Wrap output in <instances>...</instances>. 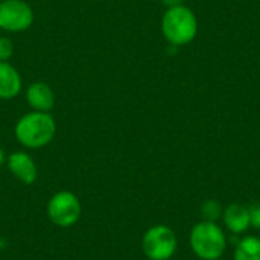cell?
<instances>
[{
	"label": "cell",
	"mask_w": 260,
	"mask_h": 260,
	"mask_svg": "<svg viewBox=\"0 0 260 260\" xmlns=\"http://www.w3.org/2000/svg\"><path fill=\"white\" fill-rule=\"evenodd\" d=\"M3 161L6 163V157H5V152H3V149H0V165H2Z\"/></svg>",
	"instance_id": "cell-16"
},
{
	"label": "cell",
	"mask_w": 260,
	"mask_h": 260,
	"mask_svg": "<svg viewBox=\"0 0 260 260\" xmlns=\"http://www.w3.org/2000/svg\"><path fill=\"white\" fill-rule=\"evenodd\" d=\"M15 139L27 149H40L47 146L56 134V122L50 113L29 111L23 114L14 128Z\"/></svg>",
	"instance_id": "cell-1"
},
{
	"label": "cell",
	"mask_w": 260,
	"mask_h": 260,
	"mask_svg": "<svg viewBox=\"0 0 260 260\" xmlns=\"http://www.w3.org/2000/svg\"><path fill=\"white\" fill-rule=\"evenodd\" d=\"M215 260H221V259H215Z\"/></svg>",
	"instance_id": "cell-17"
},
{
	"label": "cell",
	"mask_w": 260,
	"mask_h": 260,
	"mask_svg": "<svg viewBox=\"0 0 260 260\" xmlns=\"http://www.w3.org/2000/svg\"><path fill=\"white\" fill-rule=\"evenodd\" d=\"M224 224L225 227L233 233V235H241L245 233L250 229V212L248 207L242 204H230L225 212L222 213Z\"/></svg>",
	"instance_id": "cell-10"
},
{
	"label": "cell",
	"mask_w": 260,
	"mask_h": 260,
	"mask_svg": "<svg viewBox=\"0 0 260 260\" xmlns=\"http://www.w3.org/2000/svg\"><path fill=\"white\" fill-rule=\"evenodd\" d=\"M235 260H260V239L247 236L241 239L235 248Z\"/></svg>",
	"instance_id": "cell-11"
},
{
	"label": "cell",
	"mask_w": 260,
	"mask_h": 260,
	"mask_svg": "<svg viewBox=\"0 0 260 260\" xmlns=\"http://www.w3.org/2000/svg\"><path fill=\"white\" fill-rule=\"evenodd\" d=\"M142 250L149 260H169L177 250V236L168 225H154L143 235Z\"/></svg>",
	"instance_id": "cell-4"
},
{
	"label": "cell",
	"mask_w": 260,
	"mask_h": 260,
	"mask_svg": "<svg viewBox=\"0 0 260 260\" xmlns=\"http://www.w3.org/2000/svg\"><path fill=\"white\" fill-rule=\"evenodd\" d=\"M21 88L23 81L20 72L9 61H0V101L17 98Z\"/></svg>",
	"instance_id": "cell-9"
},
{
	"label": "cell",
	"mask_w": 260,
	"mask_h": 260,
	"mask_svg": "<svg viewBox=\"0 0 260 260\" xmlns=\"http://www.w3.org/2000/svg\"><path fill=\"white\" fill-rule=\"evenodd\" d=\"M0 2H3V0H0Z\"/></svg>",
	"instance_id": "cell-18"
},
{
	"label": "cell",
	"mask_w": 260,
	"mask_h": 260,
	"mask_svg": "<svg viewBox=\"0 0 260 260\" xmlns=\"http://www.w3.org/2000/svg\"><path fill=\"white\" fill-rule=\"evenodd\" d=\"M168 5H171V6H177L178 3H180V0H165Z\"/></svg>",
	"instance_id": "cell-15"
},
{
	"label": "cell",
	"mask_w": 260,
	"mask_h": 260,
	"mask_svg": "<svg viewBox=\"0 0 260 260\" xmlns=\"http://www.w3.org/2000/svg\"><path fill=\"white\" fill-rule=\"evenodd\" d=\"M190 247L200 259H219L225 253L227 238L216 222L203 221L192 229Z\"/></svg>",
	"instance_id": "cell-3"
},
{
	"label": "cell",
	"mask_w": 260,
	"mask_h": 260,
	"mask_svg": "<svg viewBox=\"0 0 260 260\" xmlns=\"http://www.w3.org/2000/svg\"><path fill=\"white\" fill-rule=\"evenodd\" d=\"M35 20L34 9L24 0L0 2V29L5 32H24Z\"/></svg>",
	"instance_id": "cell-6"
},
{
	"label": "cell",
	"mask_w": 260,
	"mask_h": 260,
	"mask_svg": "<svg viewBox=\"0 0 260 260\" xmlns=\"http://www.w3.org/2000/svg\"><path fill=\"white\" fill-rule=\"evenodd\" d=\"M26 101L34 111L50 113L55 107V93L49 84L37 81L27 85Z\"/></svg>",
	"instance_id": "cell-8"
},
{
	"label": "cell",
	"mask_w": 260,
	"mask_h": 260,
	"mask_svg": "<svg viewBox=\"0 0 260 260\" xmlns=\"http://www.w3.org/2000/svg\"><path fill=\"white\" fill-rule=\"evenodd\" d=\"M198 30L195 14L183 5L171 6L161 20V32L172 46H184L190 43Z\"/></svg>",
	"instance_id": "cell-2"
},
{
	"label": "cell",
	"mask_w": 260,
	"mask_h": 260,
	"mask_svg": "<svg viewBox=\"0 0 260 260\" xmlns=\"http://www.w3.org/2000/svg\"><path fill=\"white\" fill-rule=\"evenodd\" d=\"M6 166L9 172L23 184L30 186L35 183L38 177V169L34 161V158L24 152V151H17L12 152L6 157Z\"/></svg>",
	"instance_id": "cell-7"
},
{
	"label": "cell",
	"mask_w": 260,
	"mask_h": 260,
	"mask_svg": "<svg viewBox=\"0 0 260 260\" xmlns=\"http://www.w3.org/2000/svg\"><path fill=\"white\" fill-rule=\"evenodd\" d=\"M250 212V224L254 229H260V203H254L248 207Z\"/></svg>",
	"instance_id": "cell-14"
},
{
	"label": "cell",
	"mask_w": 260,
	"mask_h": 260,
	"mask_svg": "<svg viewBox=\"0 0 260 260\" xmlns=\"http://www.w3.org/2000/svg\"><path fill=\"white\" fill-rule=\"evenodd\" d=\"M14 55V43L8 37H0V61H9Z\"/></svg>",
	"instance_id": "cell-13"
},
{
	"label": "cell",
	"mask_w": 260,
	"mask_h": 260,
	"mask_svg": "<svg viewBox=\"0 0 260 260\" xmlns=\"http://www.w3.org/2000/svg\"><path fill=\"white\" fill-rule=\"evenodd\" d=\"M222 213H224L222 206L216 200H207L201 206V215L209 222H216L222 216Z\"/></svg>",
	"instance_id": "cell-12"
},
{
	"label": "cell",
	"mask_w": 260,
	"mask_h": 260,
	"mask_svg": "<svg viewBox=\"0 0 260 260\" xmlns=\"http://www.w3.org/2000/svg\"><path fill=\"white\" fill-rule=\"evenodd\" d=\"M47 216L56 227L69 229L81 218V203L78 197L69 190L56 192L47 204Z\"/></svg>",
	"instance_id": "cell-5"
}]
</instances>
